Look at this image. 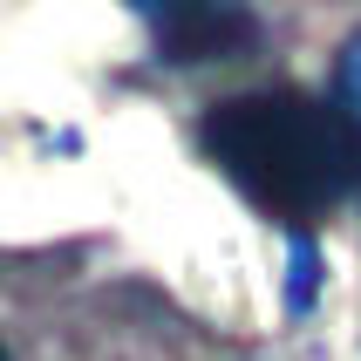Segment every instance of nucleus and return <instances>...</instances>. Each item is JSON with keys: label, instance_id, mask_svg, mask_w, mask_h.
<instances>
[{"label": "nucleus", "instance_id": "nucleus-3", "mask_svg": "<svg viewBox=\"0 0 361 361\" xmlns=\"http://www.w3.org/2000/svg\"><path fill=\"white\" fill-rule=\"evenodd\" d=\"M334 102H348V109L361 116V35L341 48V68H334Z\"/></svg>", "mask_w": 361, "mask_h": 361}, {"label": "nucleus", "instance_id": "nucleus-1", "mask_svg": "<svg viewBox=\"0 0 361 361\" xmlns=\"http://www.w3.org/2000/svg\"><path fill=\"white\" fill-rule=\"evenodd\" d=\"M198 150L266 219L293 225V239L307 219H327L361 191V116L348 102H321L300 89L212 102L198 116Z\"/></svg>", "mask_w": 361, "mask_h": 361}, {"label": "nucleus", "instance_id": "nucleus-2", "mask_svg": "<svg viewBox=\"0 0 361 361\" xmlns=\"http://www.w3.org/2000/svg\"><path fill=\"white\" fill-rule=\"evenodd\" d=\"M164 61H225L259 41V20L245 7H143Z\"/></svg>", "mask_w": 361, "mask_h": 361}, {"label": "nucleus", "instance_id": "nucleus-4", "mask_svg": "<svg viewBox=\"0 0 361 361\" xmlns=\"http://www.w3.org/2000/svg\"><path fill=\"white\" fill-rule=\"evenodd\" d=\"M307 300H314V245L293 239V280H286V307H293V314H307Z\"/></svg>", "mask_w": 361, "mask_h": 361}]
</instances>
